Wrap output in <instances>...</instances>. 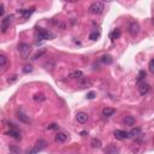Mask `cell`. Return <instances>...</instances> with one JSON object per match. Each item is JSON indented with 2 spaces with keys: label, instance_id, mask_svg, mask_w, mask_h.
Listing matches in <instances>:
<instances>
[{
  "label": "cell",
  "instance_id": "24",
  "mask_svg": "<svg viewBox=\"0 0 154 154\" xmlns=\"http://www.w3.org/2000/svg\"><path fill=\"white\" fill-rule=\"evenodd\" d=\"M32 100H34V101H45L46 96L43 94H35L34 96H32Z\"/></svg>",
  "mask_w": 154,
  "mask_h": 154
},
{
  "label": "cell",
  "instance_id": "12",
  "mask_svg": "<svg viewBox=\"0 0 154 154\" xmlns=\"http://www.w3.org/2000/svg\"><path fill=\"white\" fill-rule=\"evenodd\" d=\"M17 11H18V13H20L24 18H28V17H30L32 13H34L35 7H31V8H24V10H17Z\"/></svg>",
  "mask_w": 154,
  "mask_h": 154
},
{
  "label": "cell",
  "instance_id": "3",
  "mask_svg": "<svg viewBox=\"0 0 154 154\" xmlns=\"http://www.w3.org/2000/svg\"><path fill=\"white\" fill-rule=\"evenodd\" d=\"M46 147H47V142H46L45 140H39L36 143H35L34 148H32L28 154H37L39 152H41L42 149H45Z\"/></svg>",
  "mask_w": 154,
  "mask_h": 154
},
{
  "label": "cell",
  "instance_id": "32",
  "mask_svg": "<svg viewBox=\"0 0 154 154\" xmlns=\"http://www.w3.org/2000/svg\"><path fill=\"white\" fill-rule=\"evenodd\" d=\"M4 12H5V7H4V5L1 4V5H0V16H3Z\"/></svg>",
  "mask_w": 154,
  "mask_h": 154
},
{
  "label": "cell",
  "instance_id": "33",
  "mask_svg": "<svg viewBox=\"0 0 154 154\" xmlns=\"http://www.w3.org/2000/svg\"><path fill=\"white\" fill-rule=\"evenodd\" d=\"M94 96H95V93H94V92H90L89 94L87 95V97H88V99H94Z\"/></svg>",
  "mask_w": 154,
  "mask_h": 154
},
{
  "label": "cell",
  "instance_id": "13",
  "mask_svg": "<svg viewBox=\"0 0 154 154\" xmlns=\"http://www.w3.org/2000/svg\"><path fill=\"white\" fill-rule=\"evenodd\" d=\"M17 117H18V119L20 120V122H23V123H25V124H29L30 123V118H29V116H27L23 111H18L17 112Z\"/></svg>",
  "mask_w": 154,
  "mask_h": 154
},
{
  "label": "cell",
  "instance_id": "27",
  "mask_svg": "<svg viewBox=\"0 0 154 154\" xmlns=\"http://www.w3.org/2000/svg\"><path fill=\"white\" fill-rule=\"evenodd\" d=\"M99 36H100V34H99V32H96V31H94V32H92V34L89 35V39L93 40V41H95V40L99 39Z\"/></svg>",
  "mask_w": 154,
  "mask_h": 154
},
{
  "label": "cell",
  "instance_id": "15",
  "mask_svg": "<svg viewBox=\"0 0 154 154\" xmlns=\"http://www.w3.org/2000/svg\"><path fill=\"white\" fill-rule=\"evenodd\" d=\"M6 135H7V136H11V137H13V138H16V140H20V138H22L20 133H19V131H18L16 128L8 130L7 133H6Z\"/></svg>",
  "mask_w": 154,
  "mask_h": 154
},
{
  "label": "cell",
  "instance_id": "25",
  "mask_svg": "<svg viewBox=\"0 0 154 154\" xmlns=\"http://www.w3.org/2000/svg\"><path fill=\"white\" fill-rule=\"evenodd\" d=\"M45 53H46V49H45V48H42V49H40L39 52H36V53L34 54V57H32V59H34V60H36V59L41 58V57H42Z\"/></svg>",
  "mask_w": 154,
  "mask_h": 154
},
{
  "label": "cell",
  "instance_id": "6",
  "mask_svg": "<svg viewBox=\"0 0 154 154\" xmlns=\"http://www.w3.org/2000/svg\"><path fill=\"white\" fill-rule=\"evenodd\" d=\"M12 16H6L4 19H3V22H1V27H0V29H1V32H6V30L8 29V27H10V23H11V20H12Z\"/></svg>",
  "mask_w": 154,
  "mask_h": 154
},
{
  "label": "cell",
  "instance_id": "4",
  "mask_svg": "<svg viewBox=\"0 0 154 154\" xmlns=\"http://www.w3.org/2000/svg\"><path fill=\"white\" fill-rule=\"evenodd\" d=\"M128 30H129V32H130L131 36H136L138 32H140V25H138V23H137V22H135V20L130 22Z\"/></svg>",
  "mask_w": 154,
  "mask_h": 154
},
{
  "label": "cell",
  "instance_id": "30",
  "mask_svg": "<svg viewBox=\"0 0 154 154\" xmlns=\"http://www.w3.org/2000/svg\"><path fill=\"white\" fill-rule=\"evenodd\" d=\"M148 69H149V71L153 73L154 72V59H150L149 60V65H148Z\"/></svg>",
  "mask_w": 154,
  "mask_h": 154
},
{
  "label": "cell",
  "instance_id": "22",
  "mask_svg": "<svg viewBox=\"0 0 154 154\" xmlns=\"http://www.w3.org/2000/svg\"><path fill=\"white\" fill-rule=\"evenodd\" d=\"M90 145H92L93 148H101L102 142L99 140V138H93V140L90 141Z\"/></svg>",
  "mask_w": 154,
  "mask_h": 154
},
{
  "label": "cell",
  "instance_id": "29",
  "mask_svg": "<svg viewBox=\"0 0 154 154\" xmlns=\"http://www.w3.org/2000/svg\"><path fill=\"white\" fill-rule=\"evenodd\" d=\"M17 80H18V76H17V75H13L12 77H11V78H8V80H7V83L12 84V83H15Z\"/></svg>",
  "mask_w": 154,
  "mask_h": 154
},
{
  "label": "cell",
  "instance_id": "26",
  "mask_svg": "<svg viewBox=\"0 0 154 154\" xmlns=\"http://www.w3.org/2000/svg\"><path fill=\"white\" fill-rule=\"evenodd\" d=\"M101 61L104 64H111L112 63V57L111 56H107V54H106V56H102L101 57Z\"/></svg>",
  "mask_w": 154,
  "mask_h": 154
},
{
  "label": "cell",
  "instance_id": "23",
  "mask_svg": "<svg viewBox=\"0 0 154 154\" xmlns=\"http://www.w3.org/2000/svg\"><path fill=\"white\" fill-rule=\"evenodd\" d=\"M6 64H7V58H6V56H4V54H0V69L5 68Z\"/></svg>",
  "mask_w": 154,
  "mask_h": 154
},
{
  "label": "cell",
  "instance_id": "31",
  "mask_svg": "<svg viewBox=\"0 0 154 154\" xmlns=\"http://www.w3.org/2000/svg\"><path fill=\"white\" fill-rule=\"evenodd\" d=\"M23 71H24L25 73H28V72H31V71H32V68L30 66V65H27V66H24Z\"/></svg>",
  "mask_w": 154,
  "mask_h": 154
},
{
  "label": "cell",
  "instance_id": "20",
  "mask_svg": "<svg viewBox=\"0 0 154 154\" xmlns=\"http://www.w3.org/2000/svg\"><path fill=\"white\" fill-rule=\"evenodd\" d=\"M69 77H70V78H76V80H78V78H81V77H83V72H82L81 70H76V71L71 72V73L69 75Z\"/></svg>",
  "mask_w": 154,
  "mask_h": 154
},
{
  "label": "cell",
  "instance_id": "19",
  "mask_svg": "<svg viewBox=\"0 0 154 154\" xmlns=\"http://www.w3.org/2000/svg\"><path fill=\"white\" fill-rule=\"evenodd\" d=\"M109 37H111V40H112V41H114V40L119 39V37H120V29H119V28H116V29L111 32V35H109Z\"/></svg>",
  "mask_w": 154,
  "mask_h": 154
},
{
  "label": "cell",
  "instance_id": "7",
  "mask_svg": "<svg viewBox=\"0 0 154 154\" xmlns=\"http://www.w3.org/2000/svg\"><path fill=\"white\" fill-rule=\"evenodd\" d=\"M77 83L81 88H88V87H92V81L88 78V77H81V78L77 80Z\"/></svg>",
  "mask_w": 154,
  "mask_h": 154
},
{
  "label": "cell",
  "instance_id": "1",
  "mask_svg": "<svg viewBox=\"0 0 154 154\" xmlns=\"http://www.w3.org/2000/svg\"><path fill=\"white\" fill-rule=\"evenodd\" d=\"M18 51L20 53L22 58H23V59H28L29 56H30V53H31V47H30L29 43L22 42V43H19V45H18Z\"/></svg>",
  "mask_w": 154,
  "mask_h": 154
},
{
  "label": "cell",
  "instance_id": "5",
  "mask_svg": "<svg viewBox=\"0 0 154 154\" xmlns=\"http://www.w3.org/2000/svg\"><path fill=\"white\" fill-rule=\"evenodd\" d=\"M52 37H54V35L52 34L51 31H48V30L40 29L39 32H37V39H39V40H49V39H52Z\"/></svg>",
  "mask_w": 154,
  "mask_h": 154
},
{
  "label": "cell",
  "instance_id": "18",
  "mask_svg": "<svg viewBox=\"0 0 154 154\" xmlns=\"http://www.w3.org/2000/svg\"><path fill=\"white\" fill-rule=\"evenodd\" d=\"M142 135V130H141V128H135V129H133L129 133V136L130 137H137V136H141Z\"/></svg>",
  "mask_w": 154,
  "mask_h": 154
},
{
  "label": "cell",
  "instance_id": "16",
  "mask_svg": "<svg viewBox=\"0 0 154 154\" xmlns=\"http://www.w3.org/2000/svg\"><path fill=\"white\" fill-rule=\"evenodd\" d=\"M116 113V109L114 108H109V107H105L102 109V116L106 117V118H109V117H112L113 114Z\"/></svg>",
  "mask_w": 154,
  "mask_h": 154
},
{
  "label": "cell",
  "instance_id": "14",
  "mask_svg": "<svg viewBox=\"0 0 154 154\" xmlns=\"http://www.w3.org/2000/svg\"><path fill=\"white\" fill-rule=\"evenodd\" d=\"M135 123H136V119L133 116H126L125 118H123V124L124 125L133 126V125H135Z\"/></svg>",
  "mask_w": 154,
  "mask_h": 154
},
{
  "label": "cell",
  "instance_id": "17",
  "mask_svg": "<svg viewBox=\"0 0 154 154\" xmlns=\"http://www.w3.org/2000/svg\"><path fill=\"white\" fill-rule=\"evenodd\" d=\"M146 76H147V72L145 70H140L138 71V75H137V83H142V82H145L146 80Z\"/></svg>",
  "mask_w": 154,
  "mask_h": 154
},
{
  "label": "cell",
  "instance_id": "8",
  "mask_svg": "<svg viewBox=\"0 0 154 154\" xmlns=\"http://www.w3.org/2000/svg\"><path fill=\"white\" fill-rule=\"evenodd\" d=\"M138 92L141 95H147L149 92H150V85L148 83H145V82H142L140 83V87H138Z\"/></svg>",
  "mask_w": 154,
  "mask_h": 154
},
{
  "label": "cell",
  "instance_id": "10",
  "mask_svg": "<svg viewBox=\"0 0 154 154\" xmlns=\"http://www.w3.org/2000/svg\"><path fill=\"white\" fill-rule=\"evenodd\" d=\"M76 119H77V122H78V123L85 124L88 122V119H89V117H88V114L85 112H78L76 114Z\"/></svg>",
  "mask_w": 154,
  "mask_h": 154
},
{
  "label": "cell",
  "instance_id": "9",
  "mask_svg": "<svg viewBox=\"0 0 154 154\" xmlns=\"http://www.w3.org/2000/svg\"><path fill=\"white\" fill-rule=\"evenodd\" d=\"M113 135H114V137L118 138V140H126V138L130 137V136H129V133H126V131H124V130H114Z\"/></svg>",
  "mask_w": 154,
  "mask_h": 154
},
{
  "label": "cell",
  "instance_id": "2",
  "mask_svg": "<svg viewBox=\"0 0 154 154\" xmlns=\"http://www.w3.org/2000/svg\"><path fill=\"white\" fill-rule=\"evenodd\" d=\"M88 10H89V13H92V15H100L104 11V4L100 1H95L89 6Z\"/></svg>",
  "mask_w": 154,
  "mask_h": 154
},
{
  "label": "cell",
  "instance_id": "11",
  "mask_svg": "<svg viewBox=\"0 0 154 154\" xmlns=\"http://www.w3.org/2000/svg\"><path fill=\"white\" fill-rule=\"evenodd\" d=\"M68 135L65 133H58L56 136H54V141L58 142V143H64V142L68 141Z\"/></svg>",
  "mask_w": 154,
  "mask_h": 154
},
{
  "label": "cell",
  "instance_id": "28",
  "mask_svg": "<svg viewBox=\"0 0 154 154\" xmlns=\"http://www.w3.org/2000/svg\"><path fill=\"white\" fill-rule=\"evenodd\" d=\"M47 129H48V130H58V129H59V125H58L57 123H52V124H49V125L47 126Z\"/></svg>",
  "mask_w": 154,
  "mask_h": 154
},
{
  "label": "cell",
  "instance_id": "21",
  "mask_svg": "<svg viewBox=\"0 0 154 154\" xmlns=\"http://www.w3.org/2000/svg\"><path fill=\"white\" fill-rule=\"evenodd\" d=\"M117 153H118V148L116 146H113V145L108 146L106 148V150H105V154H117Z\"/></svg>",
  "mask_w": 154,
  "mask_h": 154
}]
</instances>
